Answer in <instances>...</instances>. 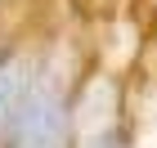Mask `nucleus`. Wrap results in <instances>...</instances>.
Masks as SVG:
<instances>
[{
    "mask_svg": "<svg viewBox=\"0 0 157 148\" xmlns=\"http://www.w3.org/2000/svg\"><path fill=\"white\" fill-rule=\"evenodd\" d=\"M63 139H67V121H63L59 90H36L32 99H23L13 148H63Z\"/></svg>",
    "mask_w": 157,
    "mask_h": 148,
    "instance_id": "f257e3e1",
    "label": "nucleus"
},
{
    "mask_svg": "<svg viewBox=\"0 0 157 148\" xmlns=\"http://www.w3.org/2000/svg\"><path fill=\"white\" fill-rule=\"evenodd\" d=\"M23 85H27V67H23V63L0 67V130L9 126L13 108H23Z\"/></svg>",
    "mask_w": 157,
    "mask_h": 148,
    "instance_id": "f03ea898",
    "label": "nucleus"
}]
</instances>
